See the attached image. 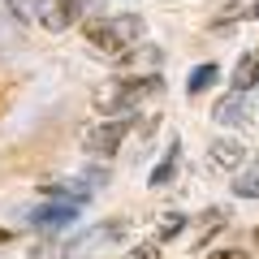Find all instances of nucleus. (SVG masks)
<instances>
[{
	"mask_svg": "<svg viewBox=\"0 0 259 259\" xmlns=\"http://www.w3.org/2000/svg\"><path fill=\"white\" fill-rule=\"evenodd\" d=\"M143 18L139 13H125V18H91L82 26V35H87V44L95 48V52H104V56H117V52H125V48H134L143 39Z\"/></svg>",
	"mask_w": 259,
	"mask_h": 259,
	"instance_id": "obj_1",
	"label": "nucleus"
},
{
	"mask_svg": "<svg viewBox=\"0 0 259 259\" xmlns=\"http://www.w3.org/2000/svg\"><path fill=\"white\" fill-rule=\"evenodd\" d=\"M186 221H190L186 212H164V216L156 221V242H168V238H177V233L186 229Z\"/></svg>",
	"mask_w": 259,
	"mask_h": 259,
	"instance_id": "obj_10",
	"label": "nucleus"
},
{
	"mask_svg": "<svg viewBox=\"0 0 259 259\" xmlns=\"http://www.w3.org/2000/svg\"><path fill=\"white\" fill-rule=\"evenodd\" d=\"M246 18H259V0H255V5H246Z\"/></svg>",
	"mask_w": 259,
	"mask_h": 259,
	"instance_id": "obj_18",
	"label": "nucleus"
},
{
	"mask_svg": "<svg viewBox=\"0 0 259 259\" xmlns=\"http://www.w3.org/2000/svg\"><path fill=\"white\" fill-rule=\"evenodd\" d=\"M160 61H164V52H160V48H151V44H134V48H125V52H117V65L125 69V74H130V69L156 74Z\"/></svg>",
	"mask_w": 259,
	"mask_h": 259,
	"instance_id": "obj_6",
	"label": "nucleus"
},
{
	"mask_svg": "<svg viewBox=\"0 0 259 259\" xmlns=\"http://www.w3.org/2000/svg\"><path fill=\"white\" fill-rule=\"evenodd\" d=\"M177 160H182V143H173V147H168V156L151 168L147 182H151V186H168V182H173V173H177Z\"/></svg>",
	"mask_w": 259,
	"mask_h": 259,
	"instance_id": "obj_9",
	"label": "nucleus"
},
{
	"mask_svg": "<svg viewBox=\"0 0 259 259\" xmlns=\"http://www.w3.org/2000/svg\"><path fill=\"white\" fill-rule=\"evenodd\" d=\"M242 18H246V5H225V9L212 18V30H225L229 22H242Z\"/></svg>",
	"mask_w": 259,
	"mask_h": 259,
	"instance_id": "obj_14",
	"label": "nucleus"
},
{
	"mask_svg": "<svg viewBox=\"0 0 259 259\" xmlns=\"http://www.w3.org/2000/svg\"><path fill=\"white\" fill-rule=\"evenodd\" d=\"M39 194H44V199H69V203H82V199H87V190H82V186H61V182L39 186Z\"/></svg>",
	"mask_w": 259,
	"mask_h": 259,
	"instance_id": "obj_12",
	"label": "nucleus"
},
{
	"mask_svg": "<svg viewBox=\"0 0 259 259\" xmlns=\"http://www.w3.org/2000/svg\"><path fill=\"white\" fill-rule=\"evenodd\" d=\"M207 259H246V250L242 246H225V250H212Z\"/></svg>",
	"mask_w": 259,
	"mask_h": 259,
	"instance_id": "obj_17",
	"label": "nucleus"
},
{
	"mask_svg": "<svg viewBox=\"0 0 259 259\" xmlns=\"http://www.w3.org/2000/svg\"><path fill=\"white\" fill-rule=\"evenodd\" d=\"M130 259H160V246L156 242H139V246L130 250Z\"/></svg>",
	"mask_w": 259,
	"mask_h": 259,
	"instance_id": "obj_16",
	"label": "nucleus"
},
{
	"mask_svg": "<svg viewBox=\"0 0 259 259\" xmlns=\"http://www.w3.org/2000/svg\"><path fill=\"white\" fill-rule=\"evenodd\" d=\"M246 117H250L246 91H229V95H221V100L212 104V121H216V125H242Z\"/></svg>",
	"mask_w": 259,
	"mask_h": 259,
	"instance_id": "obj_4",
	"label": "nucleus"
},
{
	"mask_svg": "<svg viewBox=\"0 0 259 259\" xmlns=\"http://www.w3.org/2000/svg\"><path fill=\"white\" fill-rule=\"evenodd\" d=\"M130 5H139V0H130Z\"/></svg>",
	"mask_w": 259,
	"mask_h": 259,
	"instance_id": "obj_21",
	"label": "nucleus"
},
{
	"mask_svg": "<svg viewBox=\"0 0 259 259\" xmlns=\"http://www.w3.org/2000/svg\"><path fill=\"white\" fill-rule=\"evenodd\" d=\"M78 18H82V0H48V5H44V13H39L44 30H52V35L69 30Z\"/></svg>",
	"mask_w": 259,
	"mask_h": 259,
	"instance_id": "obj_3",
	"label": "nucleus"
},
{
	"mask_svg": "<svg viewBox=\"0 0 259 259\" xmlns=\"http://www.w3.org/2000/svg\"><path fill=\"white\" fill-rule=\"evenodd\" d=\"M44 5H48V0H9V9L18 13V18H39Z\"/></svg>",
	"mask_w": 259,
	"mask_h": 259,
	"instance_id": "obj_15",
	"label": "nucleus"
},
{
	"mask_svg": "<svg viewBox=\"0 0 259 259\" xmlns=\"http://www.w3.org/2000/svg\"><path fill=\"white\" fill-rule=\"evenodd\" d=\"M250 242H255V250H259V225H255V233H250Z\"/></svg>",
	"mask_w": 259,
	"mask_h": 259,
	"instance_id": "obj_20",
	"label": "nucleus"
},
{
	"mask_svg": "<svg viewBox=\"0 0 259 259\" xmlns=\"http://www.w3.org/2000/svg\"><path fill=\"white\" fill-rule=\"evenodd\" d=\"M216 78H221V69L207 61V65H194V74H190L186 87H190V95H199V91H207V87H216Z\"/></svg>",
	"mask_w": 259,
	"mask_h": 259,
	"instance_id": "obj_11",
	"label": "nucleus"
},
{
	"mask_svg": "<svg viewBox=\"0 0 259 259\" xmlns=\"http://www.w3.org/2000/svg\"><path fill=\"white\" fill-rule=\"evenodd\" d=\"M259 82V56H242L233 65V91H250Z\"/></svg>",
	"mask_w": 259,
	"mask_h": 259,
	"instance_id": "obj_8",
	"label": "nucleus"
},
{
	"mask_svg": "<svg viewBox=\"0 0 259 259\" xmlns=\"http://www.w3.org/2000/svg\"><path fill=\"white\" fill-rule=\"evenodd\" d=\"M233 194H238V199H259V168L242 173L238 182H233Z\"/></svg>",
	"mask_w": 259,
	"mask_h": 259,
	"instance_id": "obj_13",
	"label": "nucleus"
},
{
	"mask_svg": "<svg viewBox=\"0 0 259 259\" xmlns=\"http://www.w3.org/2000/svg\"><path fill=\"white\" fill-rule=\"evenodd\" d=\"M9 238H13V233H9V229H0V246H9Z\"/></svg>",
	"mask_w": 259,
	"mask_h": 259,
	"instance_id": "obj_19",
	"label": "nucleus"
},
{
	"mask_svg": "<svg viewBox=\"0 0 259 259\" xmlns=\"http://www.w3.org/2000/svg\"><path fill=\"white\" fill-rule=\"evenodd\" d=\"M74 216H78V203L52 199V203H39L35 212H30V225H35V229H56V225H69Z\"/></svg>",
	"mask_w": 259,
	"mask_h": 259,
	"instance_id": "obj_5",
	"label": "nucleus"
},
{
	"mask_svg": "<svg viewBox=\"0 0 259 259\" xmlns=\"http://www.w3.org/2000/svg\"><path fill=\"white\" fill-rule=\"evenodd\" d=\"M207 160H212L216 168H242L246 164V147H242L238 139H216L212 151H207Z\"/></svg>",
	"mask_w": 259,
	"mask_h": 259,
	"instance_id": "obj_7",
	"label": "nucleus"
},
{
	"mask_svg": "<svg viewBox=\"0 0 259 259\" xmlns=\"http://www.w3.org/2000/svg\"><path fill=\"white\" fill-rule=\"evenodd\" d=\"M130 130H134V117H104L100 125H91L82 134V143L91 156H117V147L125 143Z\"/></svg>",
	"mask_w": 259,
	"mask_h": 259,
	"instance_id": "obj_2",
	"label": "nucleus"
}]
</instances>
